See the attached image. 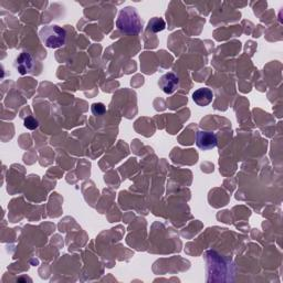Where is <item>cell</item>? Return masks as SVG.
<instances>
[{
    "label": "cell",
    "mask_w": 283,
    "mask_h": 283,
    "mask_svg": "<svg viewBox=\"0 0 283 283\" xmlns=\"http://www.w3.org/2000/svg\"><path fill=\"white\" fill-rule=\"evenodd\" d=\"M116 26L119 31L124 34H138L142 29V21L134 7H125L121 10L116 21Z\"/></svg>",
    "instance_id": "obj_1"
},
{
    "label": "cell",
    "mask_w": 283,
    "mask_h": 283,
    "mask_svg": "<svg viewBox=\"0 0 283 283\" xmlns=\"http://www.w3.org/2000/svg\"><path fill=\"white\" fill-rule=\"evenodd\" d=\"M196 144L203 151H208L215 149L218 144V139L215 133L206 132V130H199L196 134Z\"/></svg>",
    "instance_id": "obj_3"
},
{
    "label": "cell",
    "mask_w": 283,
    "mask_h": 283,
    "mask_svg": "<svg viewBox=\"0 0 283 283\" xmlns=\"http://www.w3.org/2000/svg\"><path fill=\"white\" fill-rule=\"evenodd\" d=\"M16 69L20 74H27L34 69V59L27 52H21L16 60Z\"/></svg>",
    "instance_id": "obj_5"
},
{
    "label": "cell",
    "mask_w": 283,
    "mask_h": 283,
    "mask_svg": "<svg viewBox=\"0 0 283 283\" xmlns=\"http://www.w3.org/2000/svg\"><path fill=\"white\" fill-rule=\"evenodd\" d=\"M193 100L198 106H207L214 100V93L208 88H201L194 92Z\"/></svg>",
    "instance_id": "obj_6"
},
{
    "label": "cell",
    "mask_w": 283,
    "mask_h": 283,
    "mask_svg": "<svg viewBox=\"0 0 283 283\" xmlns=\"http://www.w3.org/2000/svg\"><path fill=\"white\" fill-rule=\"evenodd\" d=\"M40 39L43 45L50 49H57L64 46L67 40V32L59 26H46L40 30Z\"/></svg>",
    "instance_id": "obj_2"
},
{
    "label": "cell",
    "mask_w": 283,
    "mask_h": 283,
    "mask_svg": "<svg viewBox=\"0 0 283 283\" xmlns=\"http://www.w3.org/2000/svg\"><path fill=\"white\" fill-rule=\"evenodd\" d=\"M91 111L92 113H93V115L102 116V115H104L106 112V106L103 104V103H94V104H92Z\"/></svg>",
    "instance_id": "obj_8"
},
{
    "label": "cell",
    "mask_w": 283,
    "mask_h": 283,
    "mask_svg": "<svg viewBox=\"0 0 283 283\" xmlns=\"http://www.w3.org/2000/svg\"><path fill=\"white\" fill-rule=\"evenodd\" d=\"M165 28H166L165 20L160 17H154L149 21L148 28H146V30H148L149 32H153V34H157V32H161Z\"/></svg>",
    "instance_id": "obj_7"
},
{
    "label": "cell",
    "mask_w": 283,
    "mask_h": 283,
    "mask_svg": "<svg viewBox=\"0 0 283 283\" xmlns=\"http://www.w3.org/2000/svg\"><path fill=\"white\" fill-rule=\"evenodd\" d=\"M24 125H25V127H26L27 129L34 130V129L38 128V126H39V122H38L35 117L28 116L27 118H25Z\"/></svg>",
    "instance_id": "obj_9"
},
{
    "label": "cell",
    "mask_w": 283,
    "mask_h": 283,
    "mask_svg": "<svg viewBox=\"0 0 283 283\" xmlns=\"http://www.w3.org/2000/svg\"><path fill=\"white\" fill-rule=\"evenodd\" d=\"M159 85L165 94H173L179 88V78L176 74L168 72L162 75L159 81Z\"/></svg>",
    "instance_id": "obj_4"
}]
</instances>
